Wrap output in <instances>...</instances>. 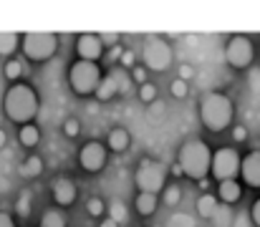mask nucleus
<instances>
[{
    "mask_svg": "<svg viewBox=\"0 0 260 227\" xmlns=\"http://www.w3.org/2000/svg\"><path fill=\"white\" fill-rule=\"evenodd\" d=\"M3 111L18 126L33 124V119L38 116V93H36V88L23 83V81L10 83L5 96H3Z\"/></svg>",
    "mask_w": 260,
    "mask_h": 227,
    "instance_id": "1",
    "label": "nucleus"
},
{
    "mask_svg": "<svg viewBox=\"0 0 260 227\" xmlns=\"http://www.w3.org/2000/svg\"><path fill=\"white\" fill-rule=\"evenodd\" d=\"M235 119V104L222 91H210L200 99V121L207 132L220 134L233 126Z\"/></svg>",
    "mask_w": 260,
    "mask_h": 227,
    "instance_id": "2",
    "label": "nucleus"
},
{
    "mask_svg": "<svg viewBox=\"0 0 260 227\" xmlns=\"http://www.w3.org/2000/svg\"><path fill=\"white\" fill-rule=\"evenodd\" d=\"M177 164L182 167L184 177H189L194 182L207 179V174L212 169V149L202 139H187L177 151Z\"/></svg>",
    "mask_w": 260,
    "mask_h": 227,
    "instance_id": "3",
    "label": "nucleus"
},
{
    "mask_svg": "<svg viewBox=\"0 0 260 227\" xmlns=\"http://www.w3.org/2000/svg\"><path fill=\"white\" fill-rule=\"evenodd\" d=\"M167 167L152 156H144L139 164H137V172H134V184L139 192H149V194H162L165 187H167Z\"/></svg>",
    "mask_w": 260,
    "mask_h": 227,
    "instance_id": "4",
    "label": "nucleus"
},
{
    "mask_svg": "<svg viewBox=\"0 0 260 227\" xmlns=\"http://www.w3.org/2000/svg\"><path fill=\"white\" fill-rule=\"evenodd\" d=\"M58 51V36L51 30H30L23 36V53L33 63H46Z\"/></svg>",
    "mask_w": 260,
    "mask_h": 227,
    "instance_id": "5",
    "label": "nucleus"
},
{
    "mask_svg": "<svg viewBox=\"0 0 260 227\" xmlns=\"http://www.w3.org/2000/svg\"><path fill=\"white\" fill-rule=\"evenodd\" d=\"M101 66L99 63H91V61H74L71 69H69V86L74 88L76 96H91L96 93L99 83H101Z\"/></svg>",
    "mask_w": 260,
    "mask_h": 227,
    "instance_id": "6",
    "label": "nucleus"
},
{
    "mask_svg": "<svg viewBox=\"0 0 260 227\" xmlns=\"http://www.w3.org/2000/svg\"><path fill=\"white\" fill-rule=\"evenodd\" d=\"M142 58H144L147 71H167L174 61V51L170 46V41H165L162 36H147Z\"/></svg>",
    "mask_w": 260,
    "mask_h": 227,
    "instance_id": "7",
    "label": "nucleus"
},
{
    "mask_svg": "<svg viewBox=\"0 0 260 227\" xmlns=\"http://www.w3.org/2000/svg\"><path fill=\"white\" fill-rule=\"evenodd\" d=\"M240 167H243V156L235 147H220L212 151V169L210 174L217 182H228V179H238L240 177Z\"/></svg>",
    "mask_w": 260,
    "mask_h": 227,
    "instance_id": "8",
    "label": "nucleus"
},
{
    "mask_svg": "<svg viewBox=\"0 0 260 227\" xmlns=\"http://www.w3.org/2000/svg\"><path fill=\"white\" fill-rule=\"evenodd\" d=\"M253 58H255V46H253V41H250L248 36H240V33L230 36V41H228V46H225V61H228L235 71H245V69L253 63Z\"/></svg>",
    "mask_w": 260,
    "mask_h": 227,
    "instance_id": "9",
    "label": "nucleus"
},
{
    "mask_svg": "<svg viewBox=\"0 0 260 227\" xmlns=\"http://www.w3.org/2000/svg\"><path fill=\"white\" fill-rule=\"evenodd\" d=\"M132 76L126 69H121V66H116V69H111L109 74L101 78V83H99V88H96V99L99 101H111L116 93H126L129 88H132Z\"/></svg>",
    "mask_w": 260,
    "mask_h": 227,
    "instance_id": "10",
    "label": "nucleus"
},
{
    "mask_svg": "<svg viewBox=\"0 0 260 227\" xmlns=\"http://www.w3.org/2000/svg\"><path fill=\"white\" fill-rule=\"evenodd\" d=\"M106 159H109V149L106 144L101 142H86L81 149H79V164L84 172H101L106 167Z\"/></svg>",
    "mask_w": 260,
    "mask_h": 227,
    "instance_id": "11",
    "label": "nucleus"
},
{
    "mask_svg": "<svg viewBox=\"0 0 260 227\" xmlns=\"http://www.w3.org/2000/svg\"><path fill=\"white\" fill-rule=\"evenodd\" d=\"M76 56L79 61H91L99 63V58L104 56V43L99 38V33H81L76 41Z\"/></svg>",
    "mask_w": 260,
    "mask_h": 227,
    "instance_id": "12",
    "label": "nucleus"
},
{
    "mask_svg": "<svg viewBox=\"0 0 260 227\" xmlns=\"http://www.w3.org/2000/svg\"><path fill=\"white\" fill-rule=\"evenodd\" d=\"M51 194H53V202H56V207H71L74 202H76V194H79V189H76V184H74V179H69V177H58L53 184H51Z\"/></svg>",
    "mask_w": 260,
    "mask_h": 227,
    "instance_id": "13",
    "label": "nucleus"
},
{
    "mask_svg": "<svg viewBox=\"0 0 260 227\" xmlns=\"http://www.w3.org/2000/svg\"><path fill=\"white\" fill-rule=\"evenodd\" d=\"M240 179L253 187V189H260V149L250 151L243 156V167H240Z\"/></svg>",
    "mask_w": 260,
    "mask_h": 227,
    "instance_id": "14",
    "label": "nucleus"
},
{
    "mask_svg": "<svg viewBox=\"0 0 260 227\" xmlns=\"http://www.w3.org/2000/svg\"><path fill=\"white\" fill-rule=\"evenodd\" d=\"M217 200H220V205H235L240 197H243V184L238 182V179H228V182H217Z\"/></svg>",
    "mask_w": 260,
    "mask_h": 227,
    "instance_id": "15",
    "label": "nucleus"
},
{
    "mask_svg": "<svg viewBox=\"0 0 260 227\" xmlns=\"http://www.w3.org/2000/svg\"><path fill=\"white\" fill-rule=\"evenodd\" d=\"M132 144V137L124 126H114L109 134H106V149L111 151H126Z\"/></svg>",
    "mask_w": 260,
    "mask_h": 227,
    "instance_id": "16",
    "label": "nucleus"
},
{
    "mask_svg": "<svg viewBox=\"0 0 260 227\" xmlns=\"http://www.w3.org/2000/svg\"><path fill=\"white\" fill-rule=\"evenodd\" d=\"M159 207V194H149V192H139L137 200H134V210L142 215V217H152Z\"/></svg>",
    "mask_w": 260,
    "mask_h": 227,
    "instance_id": "17",
    "label": "nucleus"
},
{
    "mask_svg": "<svg viewBox=\"0 0 260 227\" xmlns=\"http://www.w3.org/2000/svg\"><path fill=\"white\" fill-rule=\"evenodd\" d=\"M194 207H197V215L202 220H212L215 212H217V207H220V200H217V194H200Z\"/></svg>",
    "mask_w": 260,
    "mask_h": 227,
    "instance_id": "18",
    "label": "nucleus"
},
{
    "mask_svg": "<svg viewBox=\"0 0 260 227\" xmlns=\"http://www.w3.org/2000/svg\"><path fill=\"white\" fill-rule=\"evenodd\" d=\"M20 177L23 179H36L38 174H43V159L38 156V154H28L25 159H23V164H20Z\"/></svg>",
    "mask_w": 260,
    "mask_h": 227,
    "instance_id": "19",
    "label": "nucleus"
},
{
    "mask_svg": "<svg viewBox=\"0 0 260 227\" xmlns=\"http://www.w3.org/2000/svg\"><path fill=\"white\" fill-rule=\"evenodd\" d=\"M18 142H20V147H25V149H36L38 142H41V129H38L36 124L20 126V129H18Z\"/></svg>",
    "mask_w": 260,
    "mask_h": 227,
    "instance_id": "20",
    "label": "nucleus"
},
{
    "mask_svg": "<svg viewBox=\"0 0 260 227\" xmlns=\"http://www.w3.org/2000/svg\"><path fill=\"white\" fill-rule=\"evenodd\" d=\"M20 46V36L15 30H0V56L3 58H10Z\"/></svg>",
    "mask_w": 260,
    "mask_h": 227,
    "instance_id": "21",
    "label": "nucleus"
},
{
    "mask_svg": "<svg viewBox=\"0 0 260 227\" xmlns=\"http://www.w3.org/2000/svg\"><path fill=\"white\" fill-rule=\"evenodd\" d=\"M69 220H66V212L61 207H48L43 215H41V225L38 227H66Z\"/></svg>",
    "mask_w": 260,
    "mask_h": 227,
    "instance_id": "22",
    "label": "nucleus"
},
{
    "mask_svg": "<svg viewBox=\"0 0 260 227\" xmlns=\"http://www.w3.org/2000/svg\"><path fill=\"white\" fill-rule=\"evenodd\" d=\"M3 74H5L8 81L20 83V76H25V61H23V58H8V61H5Z\"/></svg>",
    "mask_w": 260,
    "mask_h": 227,
    "instance_id": "23",
    "label": "nucleus"
},
{
    "mask_svg": "<svg viewBox=\"0 0 260 227\" xmlns=\"http://www.w3.org/2000/svg\"><path fill=\"white\" fill-rule=\"evenodd\" d=\"M106 215H109L116 225H121V222H126V205L111 202V205H106Z\"/></svg>",
    "mask_w": 260,
    "mask_h": 227,
    "instance_id": "24",
    "label": "nucleus"
},
{
    "mask_svg": "<svg viewBox=\"0 0 260 227\" xmlns=\"http://www.w3.org/2000/svg\"><path fill=\"white\" fill-rule=\"evenodd\" d=\"M30 202H33L30 192H28V189H23V192H20V197H18V202H15V215L28 217V215H30Z\"/></svg>",
    "mask_w": 260,
    "mask_h": 227,
    "instance_id": "25",
    "label": "nucleus"
},
{
    "mask_svg": "<svg viewBox=\"0 0 260 227\" xmlns=\"http://www.w3.org/2000/svg\"><path fill=\"white\" fill-rule=\"evenodd\" d=\"M86 212L91 217H104L106 215V202L101 197H91L86 202Z\"/></svg>",
    "mask_w": 260,
    "mask_h": 227,
    "instance_id": "26",
    "label": "nucleus"
},
{
    "mask_svg": "<svg viewBox=\"0 0 260 227\" xmlns=\"http://www.w3.org/2000/svg\"><path fill=\"white\" fill-rule=\"evenodd\" d=\"M179 200H182V189L177 184H167L165 187V205L174 207V205H179Z\"/></svg>",
    "mask_w": 260,
    "mask_h": 227,
    "instance_id": "27",
    "label": "nucleus"
},
{
    "mask_svg": "<svg viewBox=\"0 0 260 227\" xmlns=\"http://www.w3.org/2000/svg\"><path fill=\"white\" fill-rule=\"evenodd\" d=\"M139 99L144 101V104H154L157 101V86L154 83H144V86H139Z\"/></svg>",
    "mask_w": 260,
    "mask_h": 227,
    "instance_id": "28",
    "label": "nucleus"
},
{
    "mask_svg": "<svg viewBox=\"0 0 260 227\" xmlns=\"http://www.w3.org/2000/svg\"><path fill=\"white\" fill-rule=\"evenodd\" d=\"M170 91H172L174 99H184V96L189 93V86H187V81H182V78H174L172 83H170Z\"/></svg>",
    "mask_w": 260,
    "mask_h": 227,
    "instance_id": "29",
    "label": "nucleus"
},
{
    "mask_svg": "<svg viewBox=\"0 0 260 227\" xmlns=\"http://www.w3.org/2000/svg\"><path fill=\"white\" fill-rule=\"evenodd\" d=\"M79 132H81V121H79V119H66V121H63V134H66L69 139L79 137Z\"/></svg>",
    "mask_w": 260,
    "mask_h": 227,
    "instance_id": "30",
    "label": "nucleus"
},
{
    "mask_svg": "<svg viewBox=\"0 0 260 227\" xmlns=\"http://www.w3.org/2000/svg\"><path fill=\"white\" fill-rule=\"evenodd\" d=\"M99 38H101V43H104V48H116V46H119V33H114V30H106V33H99Z\"/></svg>",
    "mask_w": 260,
    "mask_h": 227,
    "instance_id": "31",
    "label": "nucleus"
},
{
    "mask_svg": "<svg viewBox=\"0 0 260 227\" xmlns=\"http://www.w3.org/2000/svg\"><path fill=\"white\" fill-rule=\"evenodd\" d=\"M129 76H132V81H134L137 86H144V83H147V69H144V66H139V63L129 71Z\"/></svg>",
    "mask_w": 260,
    "mask_h": 227,
    "instance_id": "32",
    "label": "nucleus"
},
{
    "mask_svg": "<svg viewBox=\"0 0 260 227\" xmlns=\"http://www.w3.org/2000/svg\"><path fill=\"white\" fill-rule=\"evenodd\" d=\"M121 69H134L137 66V56H134V51H124V56H121Z\"/></svg>",
    "mask_w": 260,
    "mask_h": 227,
    "instance_id": "33",
    "label": "nucleus"
},
{
    "mask_svg": "<svg viewBox=\"0 0 260 227\" xmlns=\"http://www.w3.org/2000/svg\"><path fill=\"white\" fill-rule=\"evenodd\" d=\"M177 74H179L177 78H182V81H187V83H189V81H192V76H194V69H192L189 63H182Z\"/></svg>",
    "mask_w": 260,
    "mask_h": 227,
    "instance_id": "34",
    "label": "nucleus"
},
{
    "mask_svg": "<svg viewBox=\"0 0 260 227\" xmlns=\"http://www.w3.org/2000/svg\"><path fill=\"white\" fill-rule=\"evenodd\" d=\"M250 220H253L255 227H260V197L253 202V207H250Z\"/></svg>",
    "mask_w": 260,
    "mask_h": 227,
    "instance_id": "35",
    "label": "nucleus"
},
{
    "mask_svg": "<svg viewBox=\"0 0 260 227\" xmlns=\"http://www.w3.org/2000/svg\"><path fill=\"white\" fill-rule=\"evenodd\" d=\"M233 139L235 142H245L248 139V129L245 126H233Z\"/></svg>",
    "mask_w": 260,
    "mask_h": 227,
    "instance_id": "36",
    "label": "nucleus"
},
{
    "mask_svg": "<svg viewBox=\"0 0 260 227\" xmlns=\"http://www.w3.org/2000/svg\"><path fill=\"white\" fill-rule=\"evenodd\" d=\"M0 227H15L13 215H10V212H5V210H0Z\"/></svg>",
    "mask_w": 260,
    "mask_h": 227,
    "instance_id": "37",
    "label": "nucleus"
},
{
    "mask_svg": "<svg viewBox=\"0 0 260 227\" xmlns=\"http://www.w3.org/2000/svg\"><path fill=\"white\" fill-rule=\"evenodd\" d=\"M170 172H172V177H184V172H182V167H179L177 161L172 164V169H170Z\"/></svg>",
    "mask_w": 260,
    "mask_h": 227,
    "instance_id": "38",
    "label": "nucleus"
},
{
    "mask_svg": "<svg viewBox=\"0 0 260 227\" xmlns=\"http://www.w3.org/2000/svg\"><path fill=\"white\" fill-rule=\"evenodd\" d=\"M99 227H119V225H116V222H114L111 217H104V220H101V225H99Z\"/></svg>",
    "mask_w": 260,
    "mask_h": 227,
    "instance_id": "39",
    "label": "nucleus"
},
{
    "mask_svg": "<svg viewBox=\"0 0 260 227\" xmlns=\"http://www.w3.org/2000/svg\"><path fill=\"white\" fill-rule=\"evenodd\" d=\"M5 142H8V134H5V132H3V129H0V149H3V147H5Z\"/></svg>",
    "mask_w": 260,
    "mask_h": 227,
    "instance_id": "40",
    "label": "nucleus"
}]
</instances>
